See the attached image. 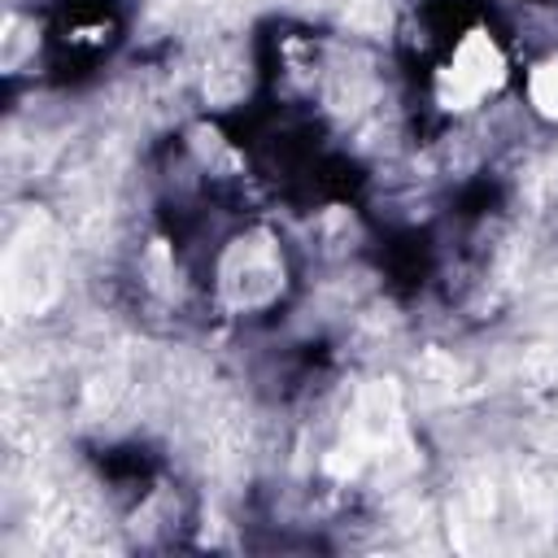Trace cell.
I'll list each match as a JSON object with an SVG mask.
<instances>
[{
  "mask_svg": "<svg viewBox=\"0 0 558 558\" xmlns=\"http://www.w3.org/2000/svg\"><path fill=\"white\" fill-rule=\"evenodd\" d=\"M218 279H222V292H227V301L235 310H257V305L275 301L279 296V283H283L279 244L270 235H240L222 253Z\"/></svg>",
  "mask_w": 558,
  "mask_h": 558,
  "instance_id": "obj_2",
  "label": "cell"
},
{
  "mask_svg": "<svg viewBox=\"0 0 558 558\" xmlns=\"http://www.w3.org/2000/svg\"><path fill=\"white\" fill-rule=\"evenodd\" d=\"M501 83H506V57L497 39L484 31H466L453 44L449 61L436 70V105L462 113L475 109L484 96H493Z\"/></svg>",
  "mask_w": 558,
  "mask_h": 558,
  "instance_id": "obj_1",
  "label": "cell"
},
{
  "mask_svg": "<svg viewBox=\"0 0 558 558\" xmlns=\"http://www.w3.org/2000/svg\"><path fill=\"white\" fill-rule=\"evenodd\" d=\"M527 105L541 118L558 122V57H545L527 70Z\"/></svg>",
  "mask_w": 558,
  "mask_h": 558,
  "instance_id": "obj_3",
  "label": "cell"
}]
</instances>
